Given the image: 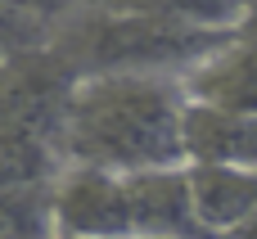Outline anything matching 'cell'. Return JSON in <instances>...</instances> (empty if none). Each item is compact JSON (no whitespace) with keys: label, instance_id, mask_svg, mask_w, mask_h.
Here are the masks:
<instances>
[{"label":"cell","instance_id":"cell-7","mask_svg":"<svg viewBox=\"0 0 257 239\" xmlns=\"http://www.w3.org/2000/svg\"><path fill=\"white\" fill-rule=\"evenodd\" d=\"M99 5L185 23V27H212V32H239V23L248 14V0H99Z\"/></svg>","mask_w":257,"mask_h":239},{"label":"cell","instance_id":"cell-1","mask_svg":"<svg viewBox=\"0 0 257 239\" xmlns=\"http://www.w3.org/2000/svg\"><path fill=\"white\" fill-rule=\"evenodd\" d=\"M185 108L190 95L176 72H136V68L86 72L68 90L59 122V154L63 163H90L108 172L190 163Z\"/></svg>","mask_w":257,"mask_h":239},{"label":"cell","instance_id":"cell-2","mask_svg":"<svg viewBox=\"0 0 257 239\" xmlns=\"http://www.w3.org/2000/svg\"><path fill=\"white\" fill-rule=\"evenodd\" d=\"M54 235H136L126 176L90 163H63L50 181Z\"/></svg>","mask_w":257,"mask_h":239},{"label":"cell","instance_id":"cell-9","mask_svg":"<svg viewBox=\"0 0 257 239\" xmlns=\"http://www.w3.org/2000/svg\"><path fill=\"white\" fill-rule=\"evenodd\" d=\"M0 5H9L14 14H23V18H32V23H41V27H59L63 18L77 14L81 0H0Z\"/></svg>","mask_w":257,"mask_h":239},{"label":"cell","instance_id":"cell-8","mask_svg":"<svg viewBox=\"0 0 257 239\" xmlns=\"http://www.w3.org/2000/svg\"><path fill=\"white\" fill-rule=\"evenodd\" d=\"M36 235H54L50 181L0 190V239H36Z\"/></svg>","mask_w":257,"mask_h":239},{"label":"cell","instance_id":"cell-3","mask_svg":"<svg viewBox=\"0 0 257 239\" xmlns=\"http://www.w3.org/2000/svg\"><path fill=\"white\" fill-rule=\"evenodd\" d=\"M126 199H131V230L136 235H208L194 194H190V163L172 167H140L122 172Z\"/></svg>","mask_w":257,"mask_h":239},{"label":"cell","instance_id":"cell-4","mask_svg":"<svg viewBox=\"0 0 257 239\" xmlns=\"http://www.w3.org/2000/svg\"><path fill=\"white\" fill-rule=\"evenodd\" d=\"M181 81H185V95L199 104L257 113V36L235 32L226 45H217L208 59H199Z\"/></svg>","mask_w":257,"mask_h":239},{"label":"cell","instance_id":"cell-11","mask_svg":"<svg viewBox=\"0 0 257 239\" xmlns=\"http://www.w3.org/2000/svg\"><path fill=\"white\" fill-rule=\"evenodd\" d=\"M244 235H257V212H253V221H248V226H244Z\"/></svg>","mask_w":257,"mask_h":239},{"label":"cell","instance_id":"cell-10","mask_svg":"<svg viewBox=\"0 0 257 239\" xmlns=\"http://www.w3.org/2000/svg\"><path fill=\"white\" fill-rule=\"evenodd\" d=\"M239 32H248V36H257V0H248V14H244Z\"/></svg>","mask_w":257,"mask_h":239},{"label":"cell","instance_id":"cell-5","mask_svg":"<svg viewBox=\"0 0 257 239\" xmlns=\"http://www.w3.org/2000/svg\"><path fill=\"white\" fill-rule=\"evenodd\" d=\"M190 194L208 235H244L257 212V167L190 158Z\"/></svg>","mask_w":257,"mask_h":239},{"label":"cell","instance_id":"cell-6","mask_svg":"<svg viewBox=\"0 0 257 239\" xmlns=\"http://www.w3.org/2000/svg\"><path fill=\"white\" fill-rule=\"evenodd\" d=\"M185 154L199 163H244L257 167V113L212 108L190 99L185 108Z\"/></svg>","mask_w":257,"mask_h":239}]
</instances>
